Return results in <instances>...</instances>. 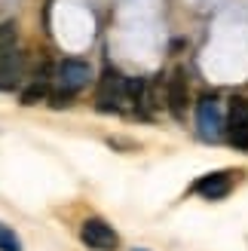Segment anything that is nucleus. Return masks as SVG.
I'll use <instances>...</instances> for the list:
<instances>
[{
  "label": "nucleus",
  "mask_w": 248,
  "mask_h": 251,
  "mask_svg": "<svg viewBox=\"0 0 248 251\" xmlns=\"http://www.w3.org/2000/svg\"><path fill=\"white\" fill-rule=\"evenodd\" d=\"M12 49H16V25L3 22L0 25V58H3L6 52H12Z\"/></svg>",
  "instance_id": "nucleus-10"
},
{
  "label": "nucleus",
  "mask_w": 248,
  "mask_h": 251,
  "mask_svg": "<svg viewBox=\"0 0 248 251\" xmlns=\"http://www.w3.org/2000/svg\"><path fill=\"white\" fill-rule=\"evenodd\" d=\"M166 101H169V110H172L175 117H184V107H187V71H184V68H175V71H172Z\"/></svg>",
  "instance_id": "nucleus-8"
},
{
  "label": "nucleus",
  "mask_w": 248,
  "mask_h": 251,
  "mask_svg": "<svg viewBox=\"0 0 248 251\" xmlns=\"http://www.w3.org/2000/svg\"><path fill=\"white\" fill-rule=\"evenodd\" d=\"M227 138H230L233 147L248 150V101H242V98H233V101H230Z\"/></svg>",
  "instance_id": "nucleus-5"
},
{
  "label": "nucleus",
  "mask_w": 248,
  "mask_h": 251,
  "mask_svg": "<svg viewBox=\"0 0 248 251\" xmlns=\"http://www.w3.org/2000/svg\"><path fill=\"white\" fill-rule=\"evenodd\" d=\"M230 187H233L230 172H212V175H205V178L196 181L193 190L199 196H205V199H224L230 193Z\"/></svg>",
  "instance_id": "nucleus-9"
},
{
  "label": "nucleus",
  "mask_w": 248,
  "mask_h": 251,
  "mask_svg": "<svg viewBox=\"0 0 248 251\" xmlns=\"http://www.w3.org/2000/svg\"><path fill=\"white\" fill-rule=\"evenodd\" d=\"M0 251H25L22 239L12 233V227H6V224H0Z\"/></svg>",
  "instance_id": "nucleus-11"
},
{
  "label": "nucleus",
  "mask_w": 248,
  "mask_h": 251,
  "mask_svg": "<svg viewBox=\"0 0 248 251\" xmlns=\"http://www.w3.org/2000/svg\"><path fill=\"white\" fill-rule=\"evenodd\" d=\"M92 80V68L89 61H80V58H65L55 65V92H52V107H65L74 95H77L80 89H86V83Z\"/></svg>",
  "instance_id": "nucleus-1"
},
{
  "label": "nucleus",
  "mask_w": 248,
  "mask_h": 251,
  "mask_svg": "<svg viewBox=\"0 0 248 251\" xmlns=\"http://www.w3.org/2000/svg\"><path fill=\"white\" fill-rule=\"evenodd\" d=\"M55 80V71L49 68V61H40V68L34 71V80L28 83V89L22 92V104H37V101H43V98L49 95V86H52Z\"/></svg>",
  "instance_id": "nucleus-6"
},
{
  "label": "nucleus",
  "mask_w": 248,
  "mask_h": 251,
  "mask_svg": "<svg viewBox=\"0 0 248 251\" xmlns=\"http://www.w3.org/2000/svg\"><path fill=\"white\" fill-rule=\"evenodd\" d=\"M80 239L89 245L92 251H114L120 245L117 230L110 227L107 221H101V218H86L83 227H80Z\"/></svg>",
  "instance_id": "nucleus-3"
},
{
  "label": "nucleus",
  "mask_w": 248,
  "mask_h": 251,
  "mask_svg": "<svg viewBox=\"0 0 248 251\" xmlns=\"http://www.w3.org/2000/svg\"><path fill=\"white\" fill-rule=\"evenodd\" d=\"M126 86H129V80L123 77L117 68L107 65L101 71V80H98V89H95L98 110H120L123 104L129 101V98H126Z\"/></svg>",
  "instance_id": "nucleus-2"
},
{
  "label": "nucleus",
  "mask_w": 248,
  "mask_h": 251,
  "mask_svg": "<svg viewBox=\"0 0 248 251\" xmlns=\"http://www.w3.org/2000/svg\"><path fill=\"white\" fill-rule=\"evenodd\" d=\"M196 126H199V135L208 138V141H218L227 132V120L221 114V104L215 98H202L199 101V107H196Z\"/></svg>",
  "instance_id": "nucleus-4"
},
{
  "label": "nucleus",
  "mask_w": 248,
  "mask_h": 251,
  "mask_svg": "<svg viewBox=\"0 0 248 251\" xmlns=\"http://www.w3.org/2000/svg\"><path fill=\"white\" fill-rule=\"evenodd\" d=\"M22 74H25V52L22 49H12L0 58V89L9 92L22 83Z\"/></svg>",
  "instance_id": "nucleus-7"
}]
</instances>
